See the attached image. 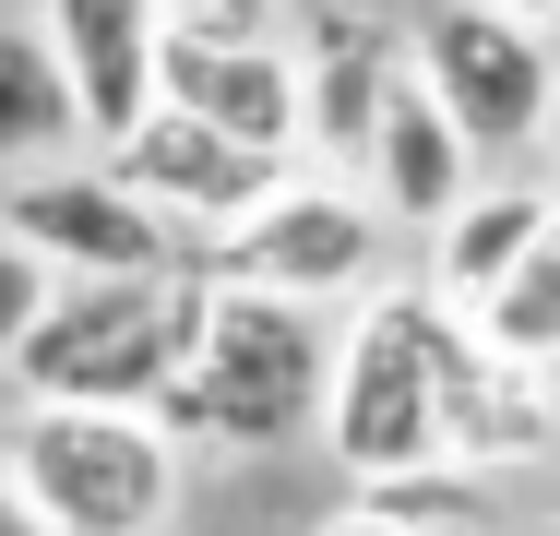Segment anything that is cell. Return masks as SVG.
Returning <instances> with one entry per match:
<instances>
[{
  "mask_svg": "<svg viewBox=\"0 0 560 536\" xmlns=\"http://www.w3.org/2000/svg\"><path fill=\"white\" fill-rule=\"evenodd\" d=\"M323 382H335V334L311 299L203 287V334L155 394V429L179 453H287L299 429H323Z\"/></svg>",
  "mask_w": 560,
  "mask_h": 536,
  "instance_id": "cell-1",
  "label": "cell"
},
{
  "mask_svg": "<svg viewBox=\"0 0 560 536\" xmlns=\"http://www.w3.org/2000/svg\"><path fill=\"white\" fill-rule=\"evenodd\" d=\"M191 334H203V275L191 263H167V275H72V287H48V311L12 346L0 382H12V406H143L155 418V394L179 382Z\"/></svg>",
  "mask_w": 560,
  "mask_h": 536,
  "instance_id": "cell-2",
  "label": "cell"
},
{
  "mask_svg": "<svg viewBox=\"0 0 560 536\" xmlns=\"http://www.w3.org/2000/svg\"><path fill=\"white\" fill-rule=\"evenodd\" d=\"M465 334L453 299L430 287H370L358 322L335 334V382H323V453L346 489H394L430 477L442 453V346Z\"/></svg>",
  "mask_w": 560,
  "mask_h": 536,
  "instance_id": "cell-3",
  "label": "cell"
},
{
  "mask_svg": "<svg viewBox=\"0 0 560 536\" xmlns=\"http://www.w3.org/2000/svg\"><path fill=\"white\" fill-rule=\"evenodd\" d=\"M0 477L48 536H155L179 513L191 453L143 406H12L0 418Z\"/></svg>",
  "mask_w": 560,
  "mask_h": 536,
  "instance_id": "cell-4",
  "label": "cell"
},
{
  "mask_svg": "<svg viewBox=\"0 0 560 536\" xmlns=\"http://www.w3.org/2000/svg\"><path fill=\"white\" fill-rule=\"evenodd\" d=\"M406 84L465 131L477 167H525L549 143V107H560V60L537 24L489 12V0H442L418 36H406Z\"/></svg>",
  "mask_w": 560,
  "mask_h": 536,
  "instance_id": "cell-5",
  "label": "cell"
},
{
  "mask_svg": "<svg viewBox=\"0 0 560 536\" xmlns=\"http://www.w3.org/2000/svg\"><path fill=\"white\" fill-rule=\"evenodd\" d=\"M191 275L203 287H250V299H358L370 275H382V214L370 191H346L323 167H287L262 203L215 226V238H191Z\"/></svg>",
  "mask_w": 560,
  "mask_h": 536,
  "instance_id": "cell-6",
  "label": "cell"
},
{
  "mask_svg": "<svg viewBox=\"0 0 560 536\" xmlns=\"http://www.w3.org/2000/svg\"><path fill=\"white\" fill-rule=\"evenodd\" d=\"M155 107H191L203 131L299 167L311 155V107H299V36L262 24V36H215V24H167L155 48Z\"/></svg>",
  "mask_w": 560,
  "mask_h": 536,
  "instance_id": "cell-7",
  "label": "cell"
},
{
  "mask_svg": "<svg viewBox=\"0 0 560 536\" xmlns=\"http://www.w3.org/2000/svg\"><path fill=\"white\" fill-rule=\"evenodd\" d=\"M96 167H108V179H119L143 214H167V226H179V263H191V238L238 226V214H250L275 179H287L275 155H250V143L203 131L191 107H143L119 143H96Z\"/></svg>",
  "mask_w": 560,
  "mask_h": 536,
  "instance_id": "cell-8",
  "label": "cell"
},
{
  "mask_svg": "<svg viewBox=\"0 0 560 536\" xmlns=\"http://www.w3.org/2000/svg\"><path fill=\"white\" fill-rule=\"evenodd\" d=\"M0 226H12L60 287H72V275H167V263H179V226H167V214H143L96 155L24 167V179L0 191Z\"/></svg>",
  "mask_w": 560,
  "mask_h": 536,
  "instance_id": "cell-9",
  "label": "cell"
},
{
  "mask_svg": "<svg viewBox=\"0 0 560 536\" xmlns=\"http://www.w3.org/2000/svg\"><path fill=\"white\" fill-rule=\"evenodd\" d=\"M36 36L60 60V84L84 107V155L119 143L155 107V48H167V0H36Z\"/></svg>",
  "mask_w": 560,
  "mask_h": 536,
  "instance_id": "cell-10",
  "label": "cell"
},
{
  "mask_svg": "<svg viewBox=\"0 0 560 536\" xmlns=\"http://www.w3.org/2000/svg\"><path fill=\"white\" fill-rule=\"evenodd\" d=\"M358 167H370V214H382V226H406V238H430V226H442V214L477 191L465 131H453V119L418 96V84H394V96H382L370 143H358Z\"/></svg>",
  "mask_w": 560,
  "mask_h": 536,
  "instance_id": "cell-11",
  "label": "cell"
},
{
  "mask_svg": "<svg viewBox=\"0 0 560 536\" xmlns=\"http://www.w3.org/2000/svg\"><path fill=\"white\" fill-rule=\"evenodd\" d=\"M394 84H406V36H394V24L323 12V24L299 36V107H311V143H323V155H358Z\"/></svg>",
  "mask_w": 560,
  "mask_h": 536,
  "instance_id": "cell-12",
  "label": "cell"
},
{
  "mask_svg": "<svg viewBox=\"0 0 560 536\" xmlns=\"http://www.w3.org/2000/svg\"><path fill=\"white\" fill-rule=\"evenodd\" d=\"M549 214H560L549 179H477V191L430 226V275H418V287H430V299H453V311H477V299H489V287H501V275L549 238Z\"/></svg>",
  "mask_w": 560,
  "mask_h": 536,
  "instance_id": "cell-13",
  "label": "cell"
},
{
  "mask_svg": "<svg viewBox=\"0 0 560 536\" xmlns=\"http://www.w3.org/2000/svg\"><path fill=\"white\" fill-rule=\"evenodd\" d=\"M60 155H84V107H72L36 24H0V179L60 167Z\"/></svg>",
  "mask_w": 560,
  "mask_h": 536,
  "instance_id": "cell-14",
  "label": "cell"
},
{
  "mask_svg": "<svg viewBox=\"0 0 560 536\" xmlns=\"http://www.w3.org/2000/svg\"><path fill=\"white\" fill-rule=\"evenodd\" d=\"M465 322H477L489 358H513V370H537V382L560 370V214H549V238H537V250H525Z\"/></svg>",
  "mask_w": 560,
  "mask_h": 536,
  "instance_id": "cell-15",
  "label": "cell"
},
{
  "mask_svg": "<svg viewBox=\"0 0 560 536\" xmlns=\"http://www.w3.org/2000/svg\"><path fill=\"white\" fill-rule=\"evenodd\" d=\"M48 287H60V275H48V263H36V250H24L12 226H0V370H12V346L36 334V311H48Z\"/></svg>",
  "mask_w": 560,
  "mask_h": 536,
  "instance_id": "cell-16",
  "label": "cell"
},
{
  "mask_svg": "<svg viewBox=\"0 0 560 536\" xmlns=\"http://www.w3.org/2000/svg\"><path fill=\"white\" fill-rule=\"evenodd\" d=\"M167 24H215V36H262L275 0H167Z\"/></svg>",
  "mask_w": 560,
  "mask_h": 536,
  "instance_id": "cell-17",
  "label": "cell"
},
{
  "mask_svg": "<svg viewBox=\"0 0 560 536\" xmlns=\"http://www.w3.org/2000/svg\"><path fill=\"white\" fill-rule=\"evenodd\" d=\"M311 536H418L406 513H382V501H346V513H323Z\"/></svg>",
  "mask_w": 560,
  "mask_h": 536,
  "instance_id": "cell-18",
  "label": "cell"
},
{
  "mask_svg": "<svg viewBox=\"0 0 560 536\" xmlns=\"http://www.w3.org/2000/svg\"><path fill=\"white\" fill-rule=\"evenodd\" d=\"M0 536H48L36 513H24V489H12V477H0Z\"/></svg>",
  "mask_w": 560,
  "mask_h": 536,
  "instance_id": "cell-19",
  "label": "cell"
},
{
  "mask_svg": "<svg viewBox=\"0 0 560 536\" xmlns=\"http://www.w3.org/2000/svg\"><path fill=\"white\" fill-rule=\"evenodd\" d=\"M489 12H513V24H537V36L560 24V0H489Z\"/></svg>",
  "mask_w": 560,
  "mask_h": 536,
  "instance_id": "cell-20",
  "label": "cell"
},
{
  "mask_svg": "<svg viewBox=\"0 0 560 536\" xmlns=\"http://www.w3.org/2000/svg\"><path fill=\"white\" fill-rule=\"evenodd\" d=\"M537 155H549V191H560V107H549V143H537Z\"/></svg>",
  "mask_w": 560,
  "mask_h": 536,
  "instance_id": "cell-21",
  "label": "cell"
}]
</instances>
